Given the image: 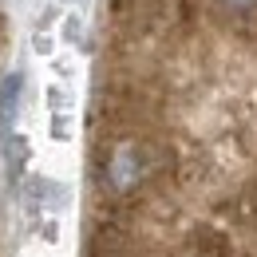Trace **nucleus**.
<instances>
[{
    "instance_id": "obj_1",
    "label": "nucleus",
    "mask_w": 257,
    "mask_h": 257,
    "mask_svg": "<svg viewBox=\"0 0 257 257\" xmlns=\"http://www.w3.org/2000/svg\"><path fill=\"white\" fill-rule=\"evenodd\" d=\"M182 253L186 257H233V233L225 229L222 218H206V222H194L182 237Z\"/></svg>"
}]
</instances>
